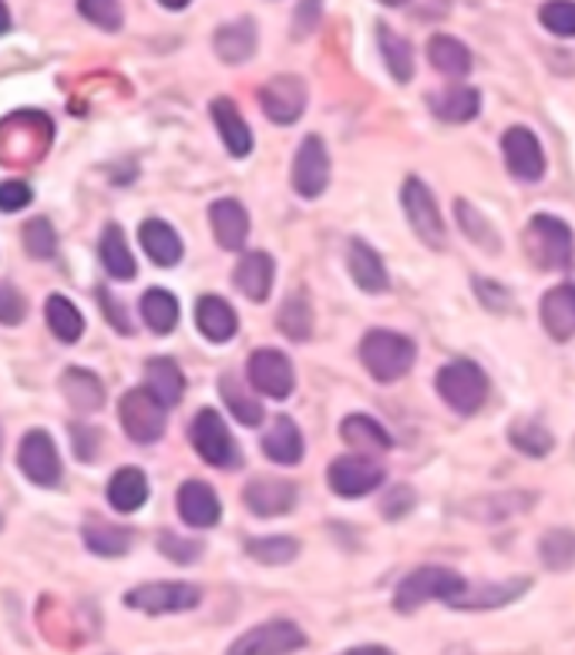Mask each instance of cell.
I'll list each match as a JSON object with an SVG mask.
<instances>
[{"instance_id": "cell-43", "label": "cell", "mask_w": 575, "mask_h": 655, "mask_svg": "<svg viewBox=\"0 0 575 655\" xmlns=\"http://www.w3.org/2000/svg\"><path fill=\"white\" fill-rule=\"evenodd\" d=\"M276 326H280L290 340H296V343L310 340V333H313V310H310V300H306L303 293L290 296V300L283 303V310H280V316H276Z\"/></svg>"}, {"instance_id": "cell-56", "label": "cell", "mask_w": 575, "mask_h": 655, "mask_svg": "<svg viewBox=\"0 0 575 655\" xmlns=\"http://www.w3.org/2000/svg\"><path fill=\"white\" fill-rule=\"evenodd\" d=\"M0 448H4V430H0Z\"/></svg>"}, {"instance_id": "cell-29", "label": "cell", "mask_w": 575, "mask_h": 655, "mask_svg": "<svg viewBox=\"0 0 575 655\" xmlns=\"http://www.w3.org/2000/svg\"><path fill=\"white\" fill-rule=\"evenodd\" d=\"M98 256H101V266H105V273L111 280H121L125 283V280H135L138 276V263H135V256H131V250L125 243L121 226H115V223L105 226L101 243H98Z\"/></svg>"}, {"instance_id": "cell-50", "label": "cell", "mask_w": 575, "mask_h": 655, "mask_svg": "<svg viewBox=\"0 0 575 655\" xmlns=\"http://www.w3.org/2000/svg\"><path fill=\"white\" fill-rule=\"evenodd\" d=\"M35 192L28 182H18V178H8V182H0V212H18L25 205H31Z\"/></svg>"}, {"instance_id": "cell-19", "label": "cell", "mask_w": 575, "mask_h": 655, "mask_svg": "<svg viewBox=\"0 0 575 655\" xmlns=\"http://www.w3.org/2000/svg\"><path fill=\"white\" fill-rule=\"evenodd\" d=\"M538 313H542V326L552 340H558V343L572 340L575 336V286L562 283V286L548 290L542 296Z\"/></svg>"}, {"instance_id": "cell-36", "label": "cell", "mask_w": 575, "mask_h": 655, "mask_svg": "<svg viewBox=\"0 0 575 655\" xmlns=\"http://www.w3.org/2000/svg\"><path fill=\"white\" fill-rule=\"evenodd\" d=\"M145 326L158 336H168L178 326V300L168 290H148L138 303Z\"/></svg>"}, {"instance_id": "cell-33", "label": "cell", "mask_w": 575, "mask_h": 655, "mask_svg": "<svg viewBox=\"0 0 575 655\" xmlns=\"http://www.w3.org/2000/svg\"><path fill=\"white\" fill-rule=\"evenodd\" d=\"M377 41H380V58H383V65H388V71L394 75V81L408 85L415 78V48L398 31H391L388 25L377 28Z\"/></svg>"}, {"instance_id": "cell-40", "label": "cell", "mask_w": 575, "mask_h": 655, "mask_svg": "<svg viewBox=\"0 0 575 655\" xmlns=\"http://www.w3.org/2000/svg\"><path fill=\"white\" fill-rule=\"evenodd\" d=\"M508 437H511V444L515 451L528 454V458H548L552 448H555V437L548 433V427H542L538 420H515L508 427Z\"/></svg>"}, {"instance_id": "cell-28", "label": "cell", "mask_w": 575, "mask_h": 655, "mask_svg": "<svg viewBox=\"0 0 575 655\" xmlns=\"http://www.w3.org/2000/svg\"><path fill=\"white\" fill-rule=\"evenodd\" d=\"M148 501V478L142 468H118L108 481V505L118 515H131Z\"/></svg>"}, {"instance_id": "cell-17", "label": "cell", "mask_w": 575, "mask_h": 655, "mask_svg": "<svg viewBox=\"0 0 575 655\" xmlns=\"http://www.w3.org/2000/svg\"><path fill=\"white\" fill-rule=\"evenodd\" d=\"M209 226L216 233V243L236 253L250 239V212L240 198H216L209 205Z\"/></svg>"}, {"instance_id": "cell-20", "label": "cell", "mask_w": 575, "mask_h": 655, "mask_svg": "<svg viewBox=\"0 0 575 655\" xmlns=\"http://www.w3.org/2000/svg\"><path fill=\"white\" fill-rule=\"evenodd\" d=\"M303 433L296 427L293 417H273V423L266 427L263 433V454L273 461V465H300L303 461Z\"/></svg>"}, {"instance_id": "cell-35", "label": "cell", "mask_w": 575, "mask_h": 655, "mask_svg": "<svg viewBox=\"0 0 575 655\" xmlns=\"http://www.w3.org/2000/svg\"><path fill=\"white\" fill-rule=\"evenodd\" d=\"M525 588H528V578H508V581L478 585V588L471 585V588L455 602V608H475V612H481V608H501V605L515 602Z\"/></svg>"}, {"instance_id": "cell-39", "label": "cell", "mask_w": 575, "mask_h": 655, "mask_svg": "<svg viewBox=\"0 0 575 655\" xmlns=\"http://www.w3.org/2000/svg\"><path fill=\"white\" fill-rule=\"evenodd\" d=\"M220 393H223L230 413H233L240 423H246V427H260V423H263V403L240 383V377L223 373V377H220Z\"/></svg>"}, {"instance_id": "cell-44", "label": "cell", "mask_w": 575, "mask_h": 655, "mask_svg": "<svg viewBox=\"0 0 575 655\" xmlns=\"http://www.w3.org/2000/svg\"><path fill=\"white\" fill-rule=\"evenodd\" d=\"M246 555L260 565H290L300 555V541L286 538V535H273V538H253L246 545Z\"/></svg>"}, {"instance_id": "cell-46", "label": "cell", "mask_w": 575, "mask_h": 655, "mask_svg": "<svg viewBox=\"0 0 575 655\" xmlns=\"http://www.w3.org/2000/svg\"><path fill=\"white\" fill-rule=\"evenodd\" d=\"M155 545H158V551H162L168 561H175V565H192V561H199V555H203V541L182 538V535H175V531H162Z\"/></svg>"}, {"instance_id": "cell-16", "label": "cell", "mask_w": 575, "mask_h": 655, "mask_svg": "<svg viewBox=\"0 0 575 655\" xmlns=\"http://www.w3.org/2000/svg\"><path fill=\"white\" fill-rule=\"evenodd\" d=\"M175 508L188 528H213L223 518V501L206 481H185L175 495Z\"/></svg>"}, {"instance_id": "cell-48", "label": "cell", "mask_w": 575, "mask_h": 655, "mask_svg": "<svg viewBox=\"0 0 575 655\" xmlns=\"http://www.w3.org/2000/svg\"><path fill=\"white\" fill-rule=\"evenodd\" d=\"M78 14L81 18H88L95 28H101V31H118L121 28V8L118 4H111V0H81L78 4Z\"/></svg>"}, {"instance_id": "cell-12", "label": "cell", "mask_w": 575, "mask_h": 655, "mask_svg": "<svg viewBox=\"0 0 575 655\" xmlns=\"http://www.w3.org/2000/svg\"><path fill=\"white\" fill-rule=\"evenodd\" d=\"M380 481H383V468L363 454H343L327 468V485L340 498H363L373 488H380Z\"/></svg>"}, {"instance_id": "cell-41", "label": "cell", "mask_w": 575, "mask_h": 655, "mask_svg": "<svg viewBox=\"0 0 575 655\" xmlns=\"http://www.w3.org/2000/svg\"><path fill=\"white\" fill-rule=\"evenodd\" d=\"M542 565L552 571H565L575 565V531L572 528H552L538 538Z\"/></svg>"}, {"instance_id": "cell-22", "label": "cell", "mask_w": 575, "mask_h": 655, "mask_svg": "<svg viewBox=\"0 0 575 655\" xmlns=\"http://www.w3.org/2000/svg\"><path fill=\"white\" fill-rule=\"evenodd\" d=\"M138 243L145 250V256L155 263V266H175L185 253L178 233L165 223V218H145V223L138 226Z\"/></svg>"}, {"instance_id": "cell-18", "label": "cell", "mask_w": 575, "mask_h": 655, "mask_svg": "<svg viewBox=\"0 0 575 655\" xmlns=\"http://www.w3.org/2000/svg\"><path fill=\"white\" fill-rule=\"evenodd\" d=\"M243 501L253 515L260 518H276V515H286L293 511L296 505V488L283 478H253L246 488H243Z\"/></svg>"}, {"instance_id": "cell-49", "label": "cell", "mask_w": 575, "mask_h": 655, "mask_svg": "<svg viewBox=\"0 0 575 655\" xmlns=\"http://www.w3.org/2000/svg\"><path fill=\"white\" fill-rule=\"evenodd\" d=\"M542 25L558 38H575V4H565V0L545 4L542 8Z\"/></svg>"}, {"instance_id": "cell-15", "label": "cell", "mask_w": 575, "mask_h": 655, "mask_svg": "<svg viewBox=\"0 0 575 655\" xmlns=\"http://www.w3.org/2000/svg\"><path fill=\"white\" fill-rule=\"evenodd\" d=\"M501 155H505L508 172L522 182H538L545 175V151L532 128H522V125L508 128L501 135Z\"/></svg>"}, {"instance_id": "cell-2", "label": "cell", "mask_w": 575, "mask_h": 655, "mask_svg": "<svg viewBox=\"0 0 575 655\" xmlns=\"http://www.w3.org/2000/svg\"><path fill=\"white\" fill-rule=\"evenodd\" d=\"M468 588H471V585H468L458 571L441 568V565H425V568L411 571V575L398 585L394 608H398L401 615H411V612H418L425 602H435V598L455 605Z\"/></svg>"}, {"instance_id": "cell-55", "label": "cell", "mask_w": 575, "mask_h": 655, "mask_svg": "<svg viewBox=\"0 0 575 655\" xmlns=\"http://www.w3.org/2000/svg\"><path fill=\"white\" fill-rule=\"evenodd\" d=\"M8 28H11V11L0 4V35H8Z\"/></svg>"}, {"instance_id": "cell-32", "label": "cell", "mask_w": 575, "mask_h": 655, "mask_svg": "<svg viewBox=\"0 0 575 655\" xmlns=\"http://www.w3.org/2000/svg\"><path fill=\"white\" fill-rule=\"evenodd\" d=\"M431 111H435V118H441L448 125H461V121H471L481 111V95L475 88L455 85L441 95H431Z\"/></svg>"}, {"instance_id": "cell-52", "label": "cell", "mask_w": 575, "mask_h": 655, "mask_svg": "<svg viewBox=\"0 0 575 655\" xmlns=\"http://www.w3.org/2000/svg\"><path fill=\"white\" fill-rule=\"evenodd\" d=\"M71 437H75V454H78L81 461H95L98 430H91L88 423H78V427H71Z\"/></svg>"}, {"instance_id": "cell-45", "label": "cell", "mask_w": 575, "mask_h": 655, "mask_svg": "<svg viewBox=\"0 0 575 655\" xmlns=\"http://www.w3.org/2000/svg\"><path fill=\"white\" fill-rule=\"evenodd\" d=\"M25 250L31 260H55L58 253V233L51 226V218L35 215L31 223L25 226Z\"/></svg>"}, {"instance_id": "cell-7", "label": "cell", "mask_w": 575, "mask_h": 655, "mask_svg": "<svg viewBox=\"0 0 575 655\" xmlns=\"http://www.w3.org/2000/svg\"><path fill=\"white\" fill-rule=\"evenodd\" d=\"M203 602V592L185 581H145L131 592H125V605L145 615H175L192 612Z\"/></svg>"}, {"instance_id": "cell-1", "label": "cell", "mask_w": 575, "mask_h": 655, "mask_svg": "<svg viewBox=\"0 0 575 655\" xmlns=\"http://www.w3.org/2000/svg\"><path fill=\"white\" fill-rule=\"evenodd\" d=\"M418 360V346L411 336L394 330H370L360 340V363L377 383H394L408 377V370Z\"/></svg>"}, {"instance_id": "cell-8", "label": "cell", "mask_w": 575, "mask_h": 655, "mask_svg": "<svg viewBox=\"0 0 575 655\" xmlns=\"http://www.w3.org/2000/svg\"><path fill=\"white\" fill-rule=\"evenodd\" d=\"M306 645V635L300 625L286 622V618H273L263 622L250 632H243L226 655H293Z\"/></svg>"}, {"instance_id": "cell-54", "label": "cell", "mask_w": 575, "mask_h": 655, "mask_svg": "<svg viewBox=\"0 0 575 655\" xmlns=\"http://www.w3.org/2000/svg\"><path fill=\"white\" fill-rule=\"evenodd\" d=\"M340 655H394V652L383 648V645H357V648H347Z\"/></svg>"}, {"instance_id": "cell-23", "label": "cell", "mask_w": 575, "mask_h": 655, "mask_svg": "<svg viewBox=\"0 0 575 655\" xmlns=\"http://www.w3.org/2000/svg\"><path fill=\"white\" fill-rule=\"evenodd\" d=\"M61 393L65 400L78 410V413H95L105 407V383L98 373L85 370V366H68L61 373Z\"/></svg>"}, {"instance_id": "cell-9", "label": "cell", "mask_w": 575, "mask_h": 655, "mask_svg": "<svg viewBox=\"0 0 575 655\" xmlns=\"http://www.w3.org/2000/svg\"><path fill=\"white\" fill-rule=\"evenodd\" d=\"M118 417H121V427L135 444H155L165 437V407L145 387L128 390L121 397Z\"/></svg>"}, {"instance_id": "cell-31", "label": "cell", "mask_w": 575, "mask_h": 655, "mask_svg": "<svg viewBox=\"0 0 575 655\" xmlns=\"http://www.w3.org/2000/svg\"><path fill=\"white\" fill-rule=\"evenodd\" d=\"M340 437H343V444H347V448H360V451H391V448H394L391 433L383 430L373 417H367V413H350V417H343Z\"/></svg>"}, {"instance_id": "cell-13", "label": "cell", "mask_w": 575, "mask_h": 655, "mask_svg": "<svg viewBox=\"0 0 575 655\" xmlns=\"http://www.w3.org/2000/svg\"><path fill=\"white\" fill-rule=\"evenodd\" d=\"M330 185V155L320 135H306L296 148L293 158V188L303 198H316L323 195Z\"/></svg>"}, {"instance_id": "cell-10", "label": "cell", "mask_w": 575, "mask_h": 655, "mask_svg": "<svg viewBox=\"0 0 575 655\" xmlns=\"http://www.w3.org/2000/svg\"><path fill=\"white\" fill-rule=\"evenodd\" d=\"M18 468L21 475L38 485V488H58L61 485V458H58V448L51 441L48 430H28L21 437V448H18Z\"/></svg>"}, {"instance_id": "cell-53", "label": "cell", "mask_w": 575, "mask_h": 655, "mask_svg": "<svg viewBox=\"0 0 575 655\" xmlns=\"http://www.w3.org/2000/svg\"><path fill=\"white\" fill-rule=\"evenodd\" d=\"M98 300H101V306H105L108 320H111V323H115V326H118L121 333H131V330H135L131 323H125V320H121V306H118V303L111 300V293H105V290H101V293H98Z\"/></svg>"}, {"instance_id": "cell-24", "label": "cell", "mask_w": 575, "mask_h": 655, "mask_svg": "<svg viewBox=\"0 0 575 655\" xmlns=\"http://www.w3.org/2000/svg\"><path fill=\"white\" fill-rule=\"evenodd\" d=\"M209 111H213V121L220 128V138H223L226 151L233 158H246L253 151V131H250L246 118L240 115V108L230 98H216Z\"/></svg>"}, {"instance_id": "cell-38", "label": "cell", "mask_w": 575, "mask_h": 655, "mask_svg": "<svg viewBox=\"0 0 575 655\" xmlns=\"http://www.w3.org/2000/svg\"><path fill=\"white\" fill-rule=\"evenodd\" d=\"M45 320L51 326V333L61 340V343H78L81 333H85V316L78 313V306L68 300V296H48L45 303Z\"/></svg>"}, {"instance_id": "cell-26", "label": "cell", "mask_w": 575, "mask_h": 655, "mask_svg": "<svg viewBox=\"0 0 575 655\" xmlns=\"http://www.w3.org/2000/svg\"><path fill=\"white\" fill-rule=\"evenodd\" d=\"M145 390H148L165 410H172V407L182 400V393H185V377H182L178 363H175L172 356H152V360L145 363Z\"/></svg>"}, {"instance_id": "cell-37", "label": "cell", "mask_w": 575, "mask_h": 655, "mask_svg": "<svg viewBox=\"0 0 575 655\" xmlns=\"http://www.w3.org/2000/svg\"><path fill=\"white\" fill-rule=\"evenodd\" d=\"M88 551L101 555V558H121L128 548H131V528L125 525H101V521H88L85 531H81Z\"/></svg>"}, {"instance_id": "cell-11", "label": "cell", "mask_w": 575, "mask_h": 655, "mask_svg": "<svg viewBox=\"0 0 575 655\" xmlns=\"http://www.w3.org/2000/svg\"><path fill=\"white\" fill-rule=\"evenodd\" d=\"M246 377L253 383L256 393L263 397H273V400H286L296 387V373H293V363L286 353L280 350H256L246 363Z\"/></svg>"}, {"instance_id": "cell-6", "label": "cell", "mask_w": 575, "mask_h": 655, "mask_svg": "<svg viewBox=\"0 0 575 655\" xmlns=\"http://www.w3.org/2000/svg\"><path fill=\"white\" fill-rule=\"evenodd\" d=\"M401 205H405V215L408 223L415 229V236L428 246V250H445L448 246V233H445V218H441V208L431 195V188L421 182V178H408L405 188H401Z\"/></svg>"}, {"instance_id": "cell-21", "label": "cell", "mask_w": 575, "mask_h": 655, "mask_svg": "<svg viewBox=\"0 0 575 655\" xmlns=\"http://www.w3.org/2000/svg\"><path fill=\"white\" fill-rule=\"evenodd\" d=\"M273 276H276V263H273L270 253H246V256L240 260L236 273H233V283H236V290H240L246 300L263 303V300H270V293H273Z\"/></svg>"}, {"instance_id": "cell-42", "label": "cell", "mask_w": 575, "mask_h": 655, "mask_svg": "<svg viewBox=\"0 0 575 655\" xmlns=\"http://www.w3.org/2000/svg\"><path fill=\"white\" fill-rule=\"evenodd\" d=\"M455 212H458V223H461V229H465V236H468L471 243H478V246L488 250V253H498V250H501V239H498L495 226L488 223V218H485L468 198H458V202H455Z\"/></svg>"}, {"instance_id": "cell-30", "label": "cell", "mask_w": 575, "mask_h": 655, "mask_svg": "<svg viewBox=\"0 0 575 655\" xmlns=\"http://www.w3.org/2000/svg\"><path fill=\"white\" fill-rule=\"evenodd\" d=\"M347 263H350L353 283L363 293H383V290H388V266L380 263V256L367 243L353 239L350 243V253H347Z\"/></svg>"}, {"instance_id": "cell-47", "label": "cell", "mask_w": 575, "mask_h": 655, "mask_svg": "<svg viewBox=\"0 0 575 655\" xmlns=\"http://www.w3.org/2000/svg\"><path fill=\"white\" fill-rule=\"evenodd\" d=\"M28 320V300L14 283H0V326H21Z\"/></svg>"}, {"instance_id": "cell-27", "label": "cell", "mask_w": 575, "mask_h": 655, "mask_svg": "<svg viewBox=\"0 0 575 655\" xmlns=\"http://www.w3.org/2000/svg\"><path fill=\"white\" fill-rule=\"evenodd\" d=\"M213 48L226 65L250 61L256 55V25H253V18H240L233 25H223L213 38Z\"/></svg>"}, {"instance_id": "cell-25", "label": "cell", "mask_w": 575, "mask_h": 655, "mask_svg": "<svg viewBox=\"0 0 575 655\" xmlns=\"http://www.w3.org/2000/svg\"><path fill=\"white\" fill-rule=\"evenodd\" d=\"M196 326L206 340L213 343H230L240 330V316L236 310L223 300V296H203L196 303Z\"/></svg>"}, {"instance_id": "cell-14", "label": "cell", "mask_w": 575, "mask_h": 655, "mask_svg": "<svg viewBox=\"0 0 575 655\" xmlns=\"http://www.w3.org/2000/svg\"><path fill=\"white\" fill-rule=\"evenodd\" d=\"M260 105L270 121L293 125L306 111V85L296 75H276L260 88Z\"/></svg>"}, {"instance_id": "cell-4", "label": "cell", "mask_w": 575, "mask_h": 655, "mask_svg": "<svg viewBox=\"0 0 575 655\" xmlns=\"http://www.w3.org/2000/svg\"><path fill=\"white\" fill-rule=\"evenodd\" d=\"M188 441H192V448H196V454L206 465H213V468L233 471V468L243 465V454H240V448L233 441L226 420L213 407H206V410H199L196 417H192V423H188Z\"/></svg>"}, {"instance_id": "cell-51", "label": "cell", "mask_w": 575, "mask_h": 655, "mask_svg": "<svg viewBox=\"0 0 575 655\" xmlns=\"http://www.w3.org/2000/svg\"><path fill=\"white\" fill-rule=\"evenodd\" d=\"M411 508H415V491H411V488L398 485V488L388 491V501H383V515H388V518H401V515H408Z\"/></svg>"}, {"instance_id": "cell-5", "label": "cell", "mask_w": 575, "mask_h": 655, "mask_svg": "<svg viewBox=\"0 0 575 655\" xmlns=\"http://www.w3.org/2000/svg\"><path fill=\"white\" fill-rule=\"evenodd\" d=\"M435 387H438L441 400L458 413H475L488 400V377L471 360H455V363L441 366L435 377Z\"/></svg>"}, {"instance_id": "cell-34", "label": "cell", "mask_w": 575, "mask_h": 655, "mask_svg": "<svg viewBox=\"0 0 575 655\" xmlns=\"http://www.w3.org/2000/svg\"><path fill=\"white\" fill-rule=\"evenodd\" d=\"M428 61L435 71H441L448 78H465L471 71V51L451 35H435L428 41Z\"/></svg>"}, {"instance_id": "cell-3", "label": "cell", "mask_w": 575, "mask_h": 655, "mask_svg": "<svg viewBox=\"0 0 575 655\" xmlns=\"http://www.w3.org/2000/svg\"><path fill=\"white\" fill-rule=\"evenodd\" d=\"M525 253L528 260L545 270V273H558L572 263L575 253V236L568 229V223H562L558 215L538 212L532 215V223L525 226Z\"/></svg>"}]
</instances>
